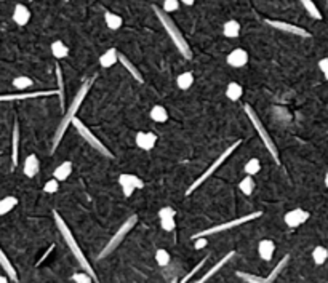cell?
<instances>
[{"instance_id": "obj_44", "label": "cell", "mask_w": 328, "mask_h": 283, "mask_svg": "<svg viewBox=\"0 0 328 283\" xmlns=\"http://www.w3.org/2000/svg\"><path fill=\"white\" fill-rule=\"evenodd\" d=\"M72 280L76 283H93L95 281L90 277V274H87V272H77V274L72 275Z\"/></svg>"}, {"instance_id": "obj_33", "label": "cell", "mask_w": 328, "mask_h": 283, "mask_svg": "<svg viewBox=\"0 0 328 283\" xmlns=\"http://www.w3.org/2000/svg\"><path fill=\"white\" fill-rule=\"evenodd\" d=\"M254 186H256L254 184V179L250 175H247L239 183V189H240V192H242L243 195H251L253 192H254Z\"/></svg>"}, {"instance_id": "obj_4", "label": "cell", "mask_w": 328, "mask_h": 283, "mask_svg": "<svg viewBox=\"0 0 328 283\" xmlns=\"http://www.w3.org/2000/svg\"><path fill=\"white\" fill-rule=\"evenodd\" d=\"M245 114H247V117H248V120L251 122V125H253V128H254V131L258 133V136H260V139L263 141V144L266 146V149H268V152L271 154V157L277 161L279 164V149L275 147V143L272 141V138L269 136V133H268V130L264 128V125H263V122H261V118L258 117V114L254 112V109L250 106V104H245Z\"/></svg>"}, {"instance_id": "obj_47", "label": "cell", "mask_w": 328, "mask_h": 283, "mask_svg": "<svg viewBox=\"0 0 328 283\" xmlns=\"http://www.w3.org/2000/svg\"><path fill=\"white\" fill-rule=\"evenodd\" d=\"M208 245V241H207V237H197V238H194V248L196 250H202Z\"/></svg>"}, {"instance_id": "obj_40", "label": "cell", "mask_w": 328, "mask_h": 283, "mask_svg": "<svg viewBox=\"0 0 328 283\" xmlns=\"http://www.w3.org/2000/svg\"><path fill=\"white\" fill-rule=\"evenodd\" d=\"M235 275H237L239 278H242L243 281H247V283H261L263 281V277L253 275V274H247V272H240V270L235 272Z\"/></svg>"}, {"instance_id": "obj_38", "label": "cell", "mask_w": 328, "mask_h": 283, "mask_svg": "<svg viewBox=\"0 0 328 283\" xmlns=\"http://www.w3.org/2000/svg\"><path fill=\"white\" fill-rule=\"evenodd\" d=\"M156 261H157V264H159L160 267H165V266L170 264L171 256H170V253H168L167 250L160 248V250L156 251Z\"/></svg>"}, {"instance_id": "obj_28", "label": "cell", "mask_w": 328, "mask_h": 283, "mask_svg": "<svg viewBox=\"0 0 328 283\" xmlns=\"http://www.w3.org/2000/svg\"><path fill=\"white\" fill-rule=\"evenodd\" d=\"M243 96V87L237 82H231L228 87H226V98L229 101H232V103H237V101H240Z\"/></svg>"}, {"instance_id": "obj_1", "label": "cell", "mask_w": 328, "mask_h": 283, "mask_svg": "<svg viewBox=\"0 0 328 283\" xmlns=\"http://www.w3.org/2000/svg\"><path fill=\"white\" fill-rule=\"evenodd\" d=\"M95 80H96V77H91L90 80H87V82L82 84V87L79 88L77 95L72 98V101H70V106L67 107V110L64 112L63 118H61V122H59V125L56 128V133L53 136V144H51L53 147H51V152H55V150L58 149V146H59V143L63 141V136L66 135V131H67L69 125L72 124V120L76 118L82 103H84L85 98L88 96V92H90V88H91V85H93Z\"/></svg>"}, {"instance_id": "obj_11", "label": "cell", "mask_w": 328, "mask_h": 283, "mask_svg": "<svg viewBox=\"0 0 328 283\" xmlns=\"http://www.w3.org/2000/svg\"><path fill=\"white\" fill-rule=\"evenodd\" d=\"M309 218H311L309 211H306L303 208H295V210H290L288 213H285L283 221L288 227L295 229V227H300L301 224H304Z\"/></svg>"}, {"instance_id": "obj_34", "label": "cell", "mask_w": 328, "mask_h": 283, "mask_svg": "<svg viewBox=\"0 0 328 283\" xmlns=\"http://www.w3.org/2000/svg\"><path fill=\"white\" fill-rule=\"evenodd\" d=\"M12 84H13V87L16 90H19V92H24V90H27V88H30L34 85V80L30 77H27V75H19V77L13 78Z\"/></svg>"}, {"instance_id": "obj_17", "label": "cell", "mask_w": 328, "mask_h": 283, "mask_svg": "<svg viewBox=\"0 0 328 283\" xmlns=\"http://www.w3.org/2000/svg\"><path fill=\"white\" fill-rule=\"evenodd\" d=\"M12 18L18 26H26L30 21V10L23 4H18L13 10Z\"/></svg>"}, {"instance_id": "obj_5", "label": "cell", "mask_w": 328, "mask_h": 283, "mask_svg": "<svg viewBox=\"0 0 328 283\" xmlns=\"http://www.w3.org/2000/svg\"><path fill=\"white\" fill-rule=\"evenodd\" d=\"M240 144H242V141H240V139H237V141H235V143H232L229 147L224 149L223 152L220 154V157H218L216 160H213V164H211V165H210L207 170H205L203 173H202V175H200V176H199L196 181H194L192 186H189V189L186 190V195H191L194 190H197V189H199V187H200V186L205 183V181L210 179V178L214 175V171H216V170H218L221 165H224V161H226V160H228V158H229V157H231V155L235 152V149H237Z\"/></svg>"}, {"instance_id": "obj_42", "label": "cell", "mask_w": 328, "mask_h": 283, "mask_svg": "<svg viewBox=\"0 0 328 283\" xmlns=\"http://www.w3.org/2000/svg\"><path fill=\"white\" fill-rule=\"evenodd\" d=\"M160 227L165 232H173L176 229V221L175 218H162L160 219Z\"/></svg>"}, {"instance_id": "obj_43", "label": "cell", "mask_w": 328, "mask_h": 283, "mask_svg": "<svg viewBox=\"0 0 328 283\" xmlns=\"http://www.w3.org/2000/svg\"><path fill=\"white\" fill-rule=\"evenodd\" d=\"M207 261H208V256H205V258H203V259H202L200 262H199V264H197L196 267H194V269H192V270L189 272L188 275H184V278H183V280H181L179 283H188V281H189V280H191V278H192L194 275H196L197 272H199V270H200V269H202L203 266H205V262H207Z\"/></svg>"}, {"instance_id": "obj_20", "label": "cell", "mask_w": 328, "mask_h": 283, "mask_svg": "<svg viewBox=\"0 0 328 283\" xmlns=\"http://www.w3.org/2000/svg\"><path fill=\"white\" fill-rule=\"evenodd\" d=\"M72 170H74V165L70 160H64L63 164H59L55 171H53V178H56L59 183H63V181L69 179V176L72 175Z\"/></svg>"}, {"instance_id": "obj_30", "label": "cell", "mask_w": 328, "mask_h": 283, "mask_svg": "<svg viewBox=\"0 0 328 283\" xmlns=\"http://www.w3.org/2000/svg\"><path fill=\"white\" fill-rule=\"evenodd\" d=\"M18 205V198L15 195H7L0 200V216H5L8 215L10 211L15 210Z\"/></svg>"}, {"instance_id": "obj_36", "label": "cell", "mask_w": 328, "mask_h": 283, "mask_svg": "<svg viewBox=\"0 0 328 283\" xmlns=\"http://www.w3.org/2000/svg\"><path fill=\"white\" fill-rule=\"evenodd\" d=\"M243 171H245V173H247V175H250V176L258 175L260 171H261V160H260V158H256V157L250 158V160L247 161V164H245Z\"/></svg>"}, {"instance_id": "obj_41", "label": "cell", "mask_w": 328, "mask_h": 283, "mask_svg": "<svg viewBox=\"0 0 328 283\" xmlns=\"http://www.w3.org/2000/svg\"><path fill=\"white\" fill-rule=\"evenodd\" d=\"M179 0H163V7L162 10L165 13H173V12H178L179 8Z\"/></svg>"}, {"instance_id": "obj_35", "label": "cell", "mask_w": 328, "mask_h": 283, "mask_svg": "<svg viewBox=\"0 0 328 283\" xmlns=\"http://www.w3.org/2000/svg\"><path fill=\"white\" fill-rule=\"evenodd\" d=\"M301 2V5L304 7V10H306V13L309 15L311 18H314V19H322V13L319 12V8H317V5L312 2V0H300Z\"/></svg>"}, {"instance_id": "obj_23", "label": "cell", "mask_w": 328, "mask_h": 283, "mask_svg": "<svg viewBox=\"0 0 328 283\" xmlns=\"http://www.w3.org/2000/svg\"><path fill=\"white\" fill-rule=\"evenodd\" d=\"M288 261H290V256H288V255H285V256L277 262V264H275V267L269 272V275L263 278V281H261V283H274L275 280H277V277L282 274V270L286 267V264H288Z\"/></svg>"}, {"instance_id": "obj_49", "label": "cell", "mask_w": 328, "mask_h": 283, "mask_svg": "<svg viewBox=\"0 0 328 283\" xmlns=\"http://www.w3.org/2000/svg\"><path fill=\"white\" fill-rule=\"evenodd\" d=\"M8 278H10V277H8L7 274H5V275H0V283H10Z\"/></svg>"}, {"instance_id": "obj_25", "label": "cell", "mask_w": 328, "mask_h": 283, "mask_svg": "<svg viewBox=\"0 0 328 283\" xmlns=\"http://www.w3.org/2000/svg\"><path fill=\"white\" fill-rule=\"evenodd\" d=\"M18 155H19V124H18V120H15L13 135H12V161H13V167L18 165Z\"/></svg>"}, {"instance_id": "obj_9", "label": "cell", "mask_w": 328, "mask_h": 283, "mask_svg": "<svg viewBox=\"0 0 328 283\" xmlns=\"http://www.w3.org/2000/svg\"><path fill=\"white\" fill-rule=\"evenodd\" d=\"M266 24L274 27V29H277V31H280V32H285V34H293V35L304 37V38L312 37V34L309 31H306V29L296 26V24L286 23V21H279V19H266Z\"/></svg>"}, {"instance_id": "obj_37", "label": "cell", "mask_w": 328, "mask_h": 283, "mask_svg": "<svg viewBox=\"0 0 328 283\" xmlns=\"http://www.w3.org/2000/svg\"><path fill=\"white\" fill-rule=\"evenodd\" d=\"M328 259V250L325 247H315L312 251V261L315 262L317 266L325 264Z\"/></svg>"}, {"instance_id": "obj_48", "label": "cell", "mask_w": 328, "mask_h": 283, "mask_svg": "<svg viewBox=\"0 0 328 283\" xmlns=\"http://www.w3.org/2000/svg\"><path fill=\"white\" fill-rule=\"evenodd\" d=\"M181 4H184V5H188V7H192L194 4H196V0H179Z\"/></svg>"}, {"instance_id": "obj_50", "label": "cell", "mask_w": 328, "mask_h": 283, "mask_svg": "<svg viewBox=\"0 0 328 283\" xmlns=\"http://www.w3.org/2000/svg\"><path fill=\"white\" fill-rule=\"evenodd\" d=\"M325 187L328 189V171H326V175H325Z\"/></svg>"}, {"instance_id": "obj_8", "label": "cell", "mask_w": 328, "mask_h": 283, "mask_svg": "<svg viewBox=\"0 0 328 283\" xmlns=\"http://www.w3.org/2000/svg\"><path fill=\"white\" fill-rule=\"evenodd\" d=\"M72 125L76 127L77 133H79L82 138H84V139L87 141V143H88L91 147H93L95 150H98V152H99L101 155H104V157H114V155H112L111 150L104 146V143H102V141H101L96 135H93V131H91L84 122H82L80 118L76 117V118L72 120Z\"/></svg>"}, {"instance_id": "obj_10", "label": "cell", "mask_w": 328, "mask_h": 283, "mask_svg": "<svg viewBox=\"0 0 328 283\" xmlns=\"http://www.w3.org/2000/svg\"><path fill=\"white\" fill-rule=\"evenodd\" d=\"M119 184L122 187V192H124L125 197H131L133 192L136 189H142L144 187V181H142L139 176L131 175V173H122L119 176Z\"/></svg>"}, {"instance_id": "obj_13", "label": "cell", "mask_w": 328, "mask_h": 283, "mask_svg": "<svg viewBox=\"0 0 328 283\" xmlns=\"http://www.w3.org/2000/svg\"><path fill=\"white\" fill-rule=\"evenodd\" d=\"M248 52L245 48H234L232 52L226 56V63L228 66L234 67V69H240L245 67L248 64Z\"/></svg>"}, {"instance_id": "obj_46", "label": "cell", "mask_w": 328, "mask_h": 283, "mask_svg": "<svg viewBox=\"0 0 328 283\" xmlns=\"http://www.w3.org/2000/svg\"><path fill=\"white\" fill-rule=\"evenodd\" d=\"M319 69H320V72L323 74L325 80L328 82V58H322L320 61H319Z\"/></svg>"}, {"instance_id": "obj_12", "label": "cell", "mask_w": 328, "mask_h": 283, "mask_svg": "<svg viewBox=\"0 0 328 283\" xmlns=\"http://www.w3.org/2000/svg\"><path fill=\"white\" fill-rule=\"evenodd\" d=\"M58 95V90H42V92H30V93H15V95H0V103L4 101H24V99H34L42 96H53Z\"/></svg>"}, {"instance_id": "obj_14", "label": "cell", "mask_w": 328, "mask_h": 283, "mask_svg": "<svg viewBox=\"0 0 328 283\" xmlns=\"http://www.w3.org/2000/svg\"><path fill=\"white\" fill-rule=\"evenodd\" d=\"M157 135L154 131H138L135 143L141 150H152L157 144Z\"/></svg>"}, {"instance_id": "obj_3", "label": "cell", "mask_w": 328, "mask_h": 283, "mask_svg": "<svg viewBox=\"0 0 328 283\" xmlns=\"http://www.w3.org/2000/svg\"><path fill=\"white\" fill-rule=\"evenodd\" d=\"M154 13L157 15L160 24L163 26V29H165V32L170 35L171 42L175 44V47L178 48V52H179L184 58H186V59H191V58H192V50H191V47H189V44H188V40L184 38V35L181 34V31L178 29V26L171 21V18H170L165 12H163L162 8L154 7Z\"/></svg>"}, {"instance_id": "obj_24", "label": "cell", "mask_w": 328, "mask_h": 283, "mask_svg": "<svg viewBox=\"0 0 328 283\" xmlns=\"http://www.w3.org/2000/svg\"><path fill=\"white\" fill-rule=\"evenodd\" d=\"M0 266H2V269L5 270V274L10 277V280L12 281H18V274H16V269L13 267V264L10 262L8 256L5 255V251L0 248Z\"/></svg>"}, {"instance_id": "obj_21", "label": "cell", "mask_w": 328, "mask_h": 283, "mask_svg": "<svg viewBox=\"0 0 328 283\" xmlns=\"http://www.w3.org/2000/svg\"><path fill=\"white\" fill-rule=\"evenodd\" d=\"M119 63H122V66H124L127 70H128V74L135 78V80H138L139 84H144V77H142V74L138 70V67L133 64L130 59L125 56V55H122V53H119Z\"/></svg>"}, {"instance_id": "obj_53", "label": "cell", "mask_w": 328, "mask_h": 283, "mask_svg": "<svg viewBox=\"0 0 328 283\" xmlns=\"http://www.w3.org/2000/svg\"><path fill=\"white\" fill-rule=\"evenodd\" d=\"M326 135H328V131H326Z\"/></svg>"}, {"instance_id": "obj_26", "label": "cell", "mask_w": 328, "mask_h": 283, "mask_svg": "<svg viewBox=\"0 0 328 283\" xmlns=\"http://www.w3.org/2000/svg\"><path fill=\"white\" fill-rule=\"evenodd\" d=\"M51 50V55L56 59H64L69 56V47L63 42V40H55L53 44L50 45Z\"/></svg>"}, {"instance_id": "obj_52", "label": "cell", "mask_w": 328, "mask_h": 283, "mask_svg": "<svg viewBox=\"0 0 328 283\" xmlns=\"http://www.w3.org/2000/svg\"><path fill=\"white\" fill-rule=\"evenodd\" d=\"M0 2H4V0H0Z\"/></svg>"}, {"instance_id": "obj_2", "label": "cell", "mask_w": 328, "mask_h": 283, "mask_svg": "<svg viewBox=\"0 0 328 283\" xmlns=\"http://www.w3.org/2000/svg\"><path fill=\"white\" fill-rule=\"evenodd\" d=\"M53 218H55V222H56V227H58V230H59V234L63 235V238H64L66 244H67L70 253H72L74 258H76V261L79 262V266H80L82 269H84V270L87 272V274H90V277L93 278L95 281H98V275H96L95 269L91 267V264L88 262V259L85 258L84 251L80 250L76 237L72 235V232H70L69 226L66 224V221H64L63 218H61V215L58 213V211H55V213H53Z\"/></svg>"}, {"instance_id": "obj_45", "label": "cell", "mask_w": 328, "mask_h": 283, "mask_svg": "<svg viewBox=\"0 0 328 283\" xmlns=\"http://www.w3.org/2000/svg\"><path fill=\"white\" fill-rule=\"evenodd\" d=\"M176 216V210L175 208H171V207H163L160 208L159 211V218H175Z\"/></svg>"}, {"instance_id": "obj_51", "label": "cell", "mask_w": 328, "mask_h": 283, "mask_svg": "<svg viewBox=\"0 0 328 283\" xmlns=\"http://www.w3.org/2000/svg\"><path fill=\"white\" fill-rule=\"evenodd\" d=\"M170 283H178V280H176V278H173V280H171Z\"/></svg>"}, {"instance_id": "obj_22", "label": "cell", "mask_w": 328, "mask_h": 283, "mask_svg": "<svg viewBox=\"0 0 328 283\" xmlns=\"http://www.w3.org/2000/svg\"><path fill=\"white\" fill-rule=\"evenodd\" d=\"M149 117H151L152 122H156V124H165V122H168V110L165 106L156 104V106L151 107Z\"/></svg>"}, {"instance_id": "obj_27", "label": "cell", "mask_w": 328, "mask_h": 283, "mask_svg": "<svg viewBox=\"0 0 328 283\" xmlns=\"http://www.w3.org/2000/svg\"><path fill=\"white\" fill-rule=\"evenodd\" d=\"M194 82H196V78H194V74L191 72V70H184V72H181L176 77V87L179 90H183V92L189 90L194 85Z\"/></svg>"}, {"instance_id": "obj_39", "label": "cell", "mask_w": 328, "mask_h": 283, "mask_svg": "<svg viewBox=\"0 0 328 283\" xmlns=\"http://www.w3.org/2000/svg\"><path fill=\"white\" fill-rule=\"evenodd\" d=\"M58 190H59V181L56 178L48 179L47 183L44 184V192H45V194H56Z\"/></svg>"}, {"instance_id": "obj_32", "label": "cell", "mask_w": 328, "mask_h": 283, "mask_svg": "<svg viewBox=\"0 0 328 283\" xmlns=\"http://www.w3.org/2000/svg\"><path fill=\"white\" fill-rule=\"evenodd\" d=\"M56 80H58V96H59V104L61 107H64L66 103V92H64V78H63V70L56 64Z\"/></svg>"}, {"instance_id": "obj_7", "label": "cell", "mask_w": 328, "mask_h": 283, "mask_svg": "<svg viewBox=\"0 0 328 283\" xmlns=\"http://www.w3.org/2000/svg\"><path fill=\"white\" fill-rule=\"evenodd\" d=\"M263 216V211H254V213H250V215H245L242 218H237V219H232V221H228V222H223V224H216L213 227H208L205 230H200L197 234L192 235V240L197 238V237H208V235H213V234H220V232H224V230H229V229H234L237 226H242V224H247V222L253 221V219H258Z\"/></svg>"}, {"instance_id": "obj_31", "label": "cell", "mask_w": 328, "mask_h": 283, "mask_svg": "<svg viewBox=\"0 0 328 283\" xmlns=\"http://www.w3.org/2000/svg\"><path fill=\"white\" fill-rule=\"evenodd\" d=\"M104 23H106V26L111 29V31H117V29H120L122 24H124V19H122V16H119L116 13L106 12L104 13Z\"/></svg>"}, {"instance_id": "obj_29", "label": "cell", "mask_w": 328, "mask_h": 283, "mask_svg": "<svg viewBox=\"0 0 328 283\" xmlns=\"http://www.w3.org/2000/svg\"><path fill=\"white\" fill-rule=\"evenodd\" d=\"M223 34L228 38H237L240 35V23L237 19H229L228 23H224Z\"/></svg>"}, {"instance_id": "obj_19", "label": "cell", "mask_w": 328, "mask_h": 283, "mask_svg": "<svg viewBox=\"0 0 328 283\" xmlns=\"http://www.w3.org/2000/svg\"><path fill=\"white\" fill-rule=\"evenodd\" d=\"M117 63H119V50L117 48H109L99 56V66L102 69H109Z\"/></svg>"}, {"instance_id": "obj_18", "label": "cell", "mask_w": 328, "mask_h": 283, "mask_svg": "<svg viewBox=\"0 0 328 283\" xmlns=\"http://www.w3.org/2000/svg\"><path fill=\"white\" fill-rule=\"evenodd\" d=\"M274 251H275V244L269 238H264L258 244V255L263 261H271L274 258Z\"/></svg>"}, {"instance_id": "obj_6", "label": "cell", "mask_w": 328, "mask_h": 283, "mask_svg": "<svg viewBox=\"0 0 328 283\" xmlns=\"http://www.w3.org/2000/svg\"><path fill=\"white\" fill-rule=\"evenodd\" d=\"M136 222H138V216L136 215H133V216H130V218H127V221L122 224L120 227H119V230L116 232L114 235L111 237V240L106 244V247L101 250V253H99V256H98V259H102V258H106V256H109L111 253H114V250L124 241V238L127 237V234L128 232L136 226Z\"/></svg>"}, {"instance_id": "obj_15", "label": "cell", "mask_w": 328, "mask_h": 283, "mask_svg": "<svg viewBox=\"0 0 328 283\" xmlns=\"http://www.w3.org/2000/svg\"><path fill=\"white\" fill-rule=\"evenodd\" d=\"M234 255H235V251H229L228 255H224V256H223V258L218 261V262H216V264H214V266H213L210 270L205 272V274H203V275H202V277H200L197 281H194V283H207V281H208V280H210V278H211L214 274H216V272H218L221 267H224V266L228 264V262H229V261L234 258Z\"/></svg>"}, {"instance_id": "obj_16", "label": "cell", "mask_w": 328, "mask_h": 283, "mask_svg": "<svg viewBox=\"0 0 328 283\" xmlns=\"http://www.w3.org/2000/svg\"><path fill=\"white\" fill-rule=\"evenodd\" d=\"M39 170H40V160L35 154H29L24 160V164H23V173L24 176L27 178H34L37 176L39 173Z\"/></svg>"}, {"instance_id": "obj_54", "label": "cell", "mask_w": 328, "mask_h": 283, "mask_svg": "<svg viewBox=\"0 0 328 283\" xmlns=\"http://www.w3.org/2000/svg\"><path fill=\"white\" fill-rule=\"evenodd\" d=\"M326 4H328V0H326Z\"/></svg>"}]
</instances>
